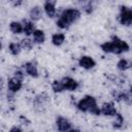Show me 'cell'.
I'll use <instances>...</instances> for the list:
<instances>
[{"instance_id": "1", "label": "cell", "mask_w": 132, "mask_h": 132, "mask_svg": "<svg viewBox=\"0 0 132 132\" xmlns=\"http://www.w3.org/2000/svg\"><path fill=\"white\" fill-rule=\"evenodd\" d=\"M98 105L97 101L95 99V97L91 96V95H86L85 97H82L81 99H79V101L76 103V107L79 111L82 112H89L91 110L92 107Z\"/></svg>"}, {"instance_id": "2", "label": "cell", "mask_w": 132, "mask_h": 132, "mask_svg": "<svg viewBox=\"0 0 132 132\" xmlns=\"http://www.w3.org/2000/svg\"><path fill=\"white\" fill-rule=\"evenodd\" d=\"M110 41L112 42V54L121 55V54H123V53L128 52L129 48H130L129 44H128L125 40L121 39V38L118 37V36H112Z\"/></svg>"}, {"instance_id": "3", "label": "cell", "mask_w": 132, "mask_h": 132, "mask_svg": "<svg viewBox=\"0 0 132 132\" xmlns=\"http://www.w3.org/2000/svg\"><path fill=\"white\" fill-rule=\"evenodd\" d=\"M61 18H63L69 25L75 23L80 18V10L77 8H65L62 13L60 14Z\"/></svg>"}, {"instance_id": "4", "label": "cell", "mask_w": 132, "mask_h": 132, "mask_svg": "<svg viewBox=\"0 0 132 132\" xmlns=\"http://www.w3.org/2000/svg\"><path fill=\"white\" fill-rule=\"evenodd\" d=\"M118 20L120 24L123 26H131L132 25V8H129L127 6H121Z\"/></svg>"}, {"instance_id": "5", "label": "cell", "mask_w": 132, "mask_h": 132, "mask_svg": "<svg viewBox=\"0 0 132 132\" xmlns=\"http://www.w3.org/2000/svg\"><path fill=\"white\" fill-rule=\"evenodd\" d=\"M56 128L59 132H68L71 127V122L62 116H58L56 118Z\"/></svg>"}, {"instance_id": "6", "label": "cell", "mask_w": 132, "mask_h": 132, "mask_svg": "<svg viewBox=\"0 0 132 132\" xmlns=\"http://www.w3.org/2000/svg\"><path fill=\"white\" fill-rule=\"evenodd\" d=\"M100 109H101V114L105 117H114L118 113V110L113 102H104L101 105Z\"/></svg>"}, {"instance_id": "7", "label": "cell", "mask_w": 132, "mask_h": 132, "mask_svg": "<svg viewBox=\"0 0 132 132\" xmlns=\"http://www.w3.org/2000/svg\"><path fill=\"white\" fill-rule=\"evenodd\" d=\"M78 65H79V67H81V68H84L86 70H90V69L95 67L96 62L91 56L85 55V56H81L78 59Z\"/></svg>"}, {"instance_id": "8", "label": "cell", "mask_w": 132, "mask_h": 132, "mask_svg": "<svg viewBox=\"0 0 132 132\" xmlns=\"http://www.w3.org/2000/svg\"><path fill=\"white\" fill-rule=\"evenodd\" d=\"M7 91L8 92H11V93H16V92H19L21 89H22V87H23V80H20V79H18V78H15V77H11V78H9L8 80H7Z\"/></svg>"}, {"instance_id": "9", "label": "cell", "mask_w": 132, "mask_h": 132, "mask_svg": "<svg viewBox=\"0 0 132 132\" xmlns=\"http://www.w3.org/2000/svg\"><path fill=\"white\" fill-rule=\"evenodd\" d=\"M56 4H57L56 1H45L43 3V7H42L43 8V11L51 19H53V18L56 16V13H57Z\"/></svg>"}, {"instance_id": "10", "label": "cell", "mask_w": 132, "mask_h": 132, "mask_svg": "<svg viewBox=\"0 0 132 132\" xmlns=\"http://www.w3.org/2000/svg\"><path fill=\"white\" fill-rule=\"evenodd\" d=\"M61 80H62V82L64 85L65 91L67 90V91H70V92H74V91H76L78 89V82L74 78H72L70 76H64Z\"/></svg>"}, {"instance_id": "11", "label": "cell", "mask_w": 132, "mask_h": 132, "mask_svg": "<svg viewBox=\"0 0 132 132\" xmlns=\"http://www.w3.org/2000/svg\"><path fill=\"white\" fill-rule=\"evenodd\" d=\"M23 67H24L25 72H26L28 75H30L31 77L36 78V77L39 76L38 68H37V66H36V64H35L34 62H26Z\"/></svg>"}, {"instance_id": "12", "label": "cell", "mask_w": 132, "mask_h": 132, "mask_svg": "<svg viewBox=\"0 0 132 132\" xmlns=\"http://www.w3.org/2000/svg\"><path fill=\"white\" fill-rule=\"evenodd\" d=\"M43 14V8H41L38 5L32 6L29 10V18L32 22H37L42 18Z\"/></svg>"}, {"instance_id": "13", "label": "cell", "mask_w": 132, "mask_h": 132, "mask_svg": "<svg viewBox=\"0 0 132 132\" xmlns=\"http://www.w3.org/2000/svg\"><path fill=\"white\" fill-rule=\"evenodd\" d=\"M23 23V28H24V34L29 37L30 35H33L34 31L36 30L35 29V25H34V22H32L31 20H23L22 21Z\"/></svg>"}, {"instance_id": "14", "label": "cell", "mask_w": 132, "mask_h": 132, "mask_svg": "<svg viewBox=\"0 0 132 132\" xmlns=\"http://www.w3.org/2000/svg\"><path fill=\"white\" fill-rule=\"evenodd\" d=\"M9 30L12 34L19 35L22 34L24 32V28H23V23L19 22V21H12L9 23Z\"/></svg>"}, {"instance_id": "15", "label": "cell", "mask_w": 132, "mask_h": 132, "mask_svg": "<svg viewBox=\"0 0 132 132\" xmlns=\"http://www.w3.org/2000/svg\"><path fill=\"white\" fill-rule=\"evenodd\" d=\"M32 37H33L32 39H33L34 43H36V44H42L45 41V34L40 29H36L32 35Z\"/></svg>"}, {"instance_id": "16", "label": "cell", "mask_w": 132, "mask_h": 132, "mask_svg": "<svg viewBox=\"0 0 132 132\" xmlns=\"http://www.w3.org/2000/svg\"><path fill=\"white\" fill-rule=\"evenodd\" d=\"M65 38H66V36H65L64 33H61V32L54 33L52 35V43L54 45H56V46H60V45H62L64 43Z\"/></svg>"}, {"instance_id": "17", "label": "cell", "mask_w": 132, "mask_h": 132, "mask_svg": "<svg viewBox=\"0 0 132 132\" xmlns=\"http://www.w3.org/2000/svg\"><path fill=\"white\" fill-rule=\"evenodd\" d=\"M47 99H48V97H47V95H46L45 93L38 94V95L34 98V105H35V107H36V108H37V107H43L44 104L46 103Z\"/></svg>"}, {"instance_id": "18", "label": "cell", "mask_w": 132, "mask_h": 132, "mask_svg": "<svg viewBox=\"0 0 132 132\" xmlns=\"http://www.w3.org/2000/svg\"><path fill=\"white\" fill-rule=\"evenodd\" d=\"M20 44H21V46H22V50L30 51V50H32L33 46H34V41H33V39H31V38H29V37H25V38H23V39L21 40Z\"/></svg>"}, {"instance_id": "19", "label": "cell", "mask_w": 132, "mask_h": 132, "mask_svg": "<svg viewBox=\"0 0 132 132\" xmlns=\"http://www.w3.org/2000/svg\"><path fill=\"white\" fill-rule=\"evenodd\" d=\"M22 51V46L19 42H10L8 44V52L12 56H18Z\"/></svg>"}, {"instance_id": "20", "label": "cell", "mask_w": 132, "mask_h": 132, "mask_svg": "<svg viewBox=\"0 0 132 132\" xmlns=\"http://www.w3.org/2000/svg\"><path fill=\"white\" fill-rule=\"evenodd\" d=\"M113 121H112V127L114 129H121L123 126H124V117L121 114V113H117L114 117H113Z\"/></svg>"}, {"instance_id": "21", "label": "cell", "mask_w": 132, "mask_h": 132, "mask_svg": "<svg viewBox=\"0 0 132 132\" xmlns=\"http://www.w3.org/2000/svg\"><path fill=\"white\" fill-rule=\"evenodd\" d=\"M52 90L55 93H62L63 91H65V88H64L62 80L61 79H55L52 82Z\"/></svg>"}, {"instance_id": "22", "label": "cell", "mask_w": 132, "mask_h": 132, "mask_svg": "<svg viewBox=\"0 0 132 132\" xmlns=\"http://www.w3.org/2000/svg\"><path fill=\"white\" fill-rule=\"evenodd\" d=\"M129 67H130L129 62H128L126 59H124V58L120 59V60L118 61V63H117V68H118L120 71H126Z\"/></svg>"}, {"instance_id": "23", "label": "cell", "mask_w": 132, "mask_h": 132, "mask_svg": "<svg viewBox=\"0 0 132 132\" xmlns=\"http://www.w3.org/2000/svg\"><path fill=\"white\" fill-rule=\"evenodd\" d=\"M100 48L102 52L106 54H112V42L111 41H104L103 43L100 44Z\"/></svg>"}, {"instance_id": "24", "label": "cell", "mask_w": 132, "mask_h": 132, "mask_svg": "<svg viewBox=\"0 0 132 132\" xmlns=\"http://www.w3.org/2000/svg\"><path fill=\"white\" fill-rule=\"evenodd\" d=\"M56 25H57V27L58 28H60V29H68L69 28V24L63 19V18H61V16H59L58 18V20H57V22H56Z\"/></svg>"}, {"instance_id": "25", "label": "cell", "mask_w": 132, "mask_h": 132, "mask_svg": "<svg viewBox=\"0 0 132 132\" xmlns=\"http://www.w3.org/2000/svg\"><path fill=\"white\" fill-rule=\"evenodd\" d=\"M13 77L20 79V80H24V77H25V72L22 70V69H16L14 70L13 72Z\"/></svg>"}, {"instance_id": "26", "label": "cell", "mask_w": 132, "mask_h": 132, "mask_svg": "<svg viewBox=\"0 0 132 132\" xmlns=\"http://www.w3.org/2000/svg\"><path fill=\"white\" fill-rule=\"evenodd\" d=\"M82 10L87 13V14H90L92 11H93V6H92V3L91 2H88L87 4H85L82 6Z\"/></svg>"}, {"instance_id": "27", "label": "cell", "mask_w": 132, "mask_h": 132, "mask_svg": "<svg viewBox=\"0 0 132 132\" xmlns=\"http://www.w3.org/2000/svg\"><path fill=\"white\" fill-rule=\"evenodd\" d=\"M9 132H23L22 128H20L19 126H12L10 129H9Z\"/></svg>"}, {"instance_id": "28", "label": "cell", "mask_w": 132, "mask_h": 132, "mask_svg": "<svg viewBox=\"0 0 132 132\" xmlns=\"http://www.w3.org/2000/svg\"><path fill=\"white\" fill-rule=\"evenodd\" d=\"M20 120H21V121H22V122L24 123V125H26L25 123H28V124L30 123V122H29V121H28V120H27L26 118H24V116H21V117H20Z\"/></svg>"}, {"instance_id": "29", "label": "cell", "mask_w": 132, "mask_h": 132, "mask_svg": "<svg viewBox=\"0 0 132 132\" xmlns=\"http://www.w3.org/2000/svg\"><path fill=\"white\" fill-rule=\"evenodd\" d=\"M68 132H80V131H79L78 129H75V128H71V129H70Z\"/></svg>"}, {"instance_id": "30", "label": "cell", "mask_w": 132, "mask_h": 132, "mask_svg": "<svg viewBox=\"0 0 132 132\" xmlns=\"http://www.w3.org/2000/svg\"><path fill=\"white\" fill-rule=\"evenodd\" d=\"M129 93H130V95L132 96V86H130V88H129Z\"/></svg>"}, {"instance_id": "31", "label": "cell", "mask_w": 132, "mask_h": 132, "mask_svg": "<svg viewBox=\"0 0 132 132\" xmlns=\"http://www.w3.org/2000/svg\"><path fill=\"white\" fill-rule=\"evenodd\" d=\"M130 67H131V68H132V63H131V65H130Z\"/></svg>"}]
</instances>
